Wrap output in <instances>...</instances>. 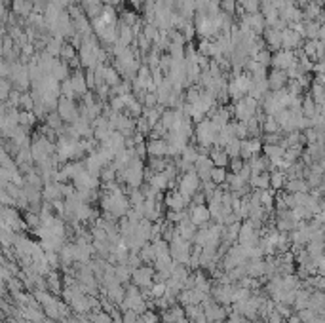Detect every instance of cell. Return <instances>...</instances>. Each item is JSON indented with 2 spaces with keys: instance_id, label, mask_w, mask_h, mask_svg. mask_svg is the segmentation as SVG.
<instances>
[{
  "instance_id": "1",
  "label": "cell",
  "mask_w": 325,
  "mask_h": 323,
  "mask_svg": "<svg viewBox=\"0 0 325 323\" xmlns=\"http://www.w3.org/2000/svg\"><path fill=\"white\" fill-rule=\"evenodd\" d=\"M217 133H219V128L215 124L207 118V120H200L198 126L194 129V135H196V141L200 147L207 149V147H213L215 145V139H217Z\"/></svg>"
},
{
  "instance_id": "2",
  "label": "cell",
  "mask_w": 325,
  "mask_h": 323,
  "mask_svg": "<svg viewBox=\"0 0 325 323\" xmlns=\"http://www.w3.org/2000/svg\"><path fill=\"white\" fill-rule=\"evenodd\" d=\"M122 181L128 183L131 188H139L143 185V179H145V166H143V160L135 158L133 162H130L122 171Z\"/></svg>"
},
{
  "instance_id": "3",
  "label": "cell",
  "mask_w": 325,
  "mask_h": 323,
  "mask_svg": "<svg viewBox=\"0 0 325 323\" xmlns=\"http://www.w3.org/2000/svg\"><path fill=\"white\" fill-rule=\"evenodd\" d=\"M257 110H259V101L249 97V95H245V97H241V99L236 101L232 114L238 118V122H247L249 118L257 116Z\"/></svg>"
},
{
  "instance_id": "4",
  "label": "cell",
  "mask_w": 325,
  "mask_h": 323,
  "mask_svg": "<svg viewBox=\"0 0 325 323\" xmlns=\"http://www.w3.org/2000/svg\"><path fill=\"white\" fill-rule=\"evenodd\" d=\"M249 87H251V76L249 74H236L234 80L226 86V93L230 99L238 101L249 93Z\"/></svg>"
},
{
  "instance_id": "5",
  "label": "cell",
  "mask_w": 325,
  "mask_h": 323,
  "mask_svg": "<svg viewBox=\"0 0 325 323\" xmlns=\"http://www.w3.org/2000/svg\"><path fill=\"white\" fill-rule=\"evenodd\" d=\"M103 207L110 211L112 215H124L126 211H128V207H130V202L124 198V194L122 190H118V192H108L105 196V200H103Z\"/></svg>"
},
{
  "instance_id": "6",
  "label": "cell",
  "mask_w": 325,
  "mask_h": 323,
  "mask_svg": "<svg viewBox=\"0 0 325 323\" xmlns=\"http://www.w3.org/2000/svg\"><path fill=\"white\" fill-rule=\"evenodd\" d=\"M72 181H74V187H76L78 192H91V190H95L99 187V175L87 171L86 168L78 173Z\"/></svg>"
},
{
  "instance_id": "7",
  "label": "cell",
  "mask_w": 325,
  "mask_h": 323,
  "mask_svg": "<svg viewBox=\"0 0 325 323\" xmlns=\"http://www.w3.org/2000/svg\"><path fill=\"white\" fill-rule=\"evenodd\" d=\"M198 188H200V179H198V175L194 173V170L183 173V177L179 181V192L183 194V196H187V198H192L198 192Z\"/></svg>"
},
{
  "instance_id": "8",
  "label": "cell",
  "mask_w": 325,
  "mask_h": 323,
  "mask_svg": "<svg viewBox=\"0 0 325 323\" xmlns=\"http://www.w3.org/2000/svg\"><path fill=\"white\" fill-rule=\"evenodd\" d=\"M57 116L63 120V122H68V124H72L78 116H80V112H78V107L74 105V99H59V103H57Z\"/></svg>"
},
{
  "instance_id": "9",
  "label": "cell",
  "mask_w": 325,
  "mask_h": 323,
  "mask_svg": "<svg viewBox=\"0 0 325 323\" xmlns=\"http://www.w3.org/2000/svg\"><path fill=\"white\" fill-rule=\"evenodd\" d=\"M260 149H262L260 137H247V139H243L241 145H239V158H241L243 162H247L251 156L260 154Z\"/></svg>"
},
{
  "instance_id": "10",
  "label": "cell",
  "mask_w": 325,
  "mask_h": 323,
  "mask_svg": "<svg viewBox=\"0 0 325 323\" xmlns=\"http://www.w3.org/2000/svg\"><path fill=\"white\" fill-rule=\"evenodd\" d=\"M53 143L50 141V139H46V137H40L34 145H33V158L36 160V162H46V160H50V156H51V152H53Z\"/></svg>"
},
{
  "instance_id": "11",
  "label": "cell",
  "mask_w": 325,
  "mask_h": 323,
  "mask_svg": "<svg viewBox=\"0 0 325 323\" xmlns=\"http://www.w3.org/2000/svg\"><path fill=\"white\" fill-rule=\"evenodd\" d=\"M270 63L274 65V68H278V70H287L291 65L297 63V57H295V53L289 51V50H278V51L272 55Z\"/></svg>"
},
{
  "instance_id": "12",
  "label": "cell",
  "mask_w": 325,
  "mask_h": 323,
  "mask_svg": "<svg viewBox=\"0 0 325 323\" xmlns=\"http://www.w3.org/2000/svg\"><path fill=\"white\" fill-rule=\"evenodd\" d=\"M213 162L209 160L207 154H200V158L194 162V173L198 175V179L202 181H209V175H211V170H213Z\"/></svg>"
},
{
  "instance_id": "13",
  "label": "cell",
  "mask_w": 325,
  "mask_h": 323,
  "mask_svg": "<svg viewBox=\"0 0 325 323\" xmlns=\"http://www.w3.org/2000/svg\"><path fill=\"white\" fill-rule=\"evenodd\" d=\"M299 46H303V36L299 33H295L291 27L289 29H283L282 31V50H297Z\"/></svg>"
},
{
  "instance_id": "14",
  "label": "cell",
  "mask_w": 325,
  "mask_h": 323,
  "mask_svg": "<svg viewBox=\"0 0 325 323\" xmlns=\"http://www.w3.org/2000/svg\"><path fill=\"white\" fill-rule=\"evenodd\" d=\"M266 82H268V87H270L272 91H280V89H285V86L289 84V78H287L285 70L274 68V70L266 76Z\"/></svg>"
},
{
  "instance_id": "15",
  "label": "cell",
  "mask_w": 325,
  "mask_h": 323,
  "mask_svg": "<svg viewBox=\"0 0 325 323\" xmlns=\"http://www.w3.org/2000/svg\"><path fill=\"white\" fill-rule=\"evenodd\" d=\"M147 154H151V158H166L168 156V145L166 139H151L149 143H145Z\"/></svg>"
},
{
  "instance_id": "16",
  "label": "cell",
  "mask_w": 325,
  "mask_h": 323,
  "mask_svg": "<svg viewBox=\"0 0 325 323\" xmlns=\"http://www.w3.org/2000/svg\"><path fill=\"white\" fill-rule=\"evenodd\" d=\"M211 116H209V120L215 124L217 128L221 129V128H224L226 124H230V116H232V110L230 108H226V107H219L215 108L213 112H209Z\"/></svg>"
},
{
  "instance_id": "17",
  "label": "cell",
  "mask_w": 325,
  "mask_h": 323,
  "mask_svg": "<svg viewBox=\"0 0 325 323\" xmlns=\"http://www.w3.org/2000/svg\"><path fill=\"white\" fill-rule=\"evenodd\" d=\"M68 82H70V87H72V93H74V97H82L84 93H87L86 78H84L80 72H76L74 76H70V78H68Z\"/></svg>"
},
{
  "instance_id": "18",
  "label": "cell",
  "mask_w": 325,
  "mask_h": 323,
  "mask_svg": "<svg viewBox=\"0 0 325 323\" xmlns=\"http://www.w3.org/2000/svg\"><path fill=\"white\" fill-rule=\"evenodd\" d=\"M207 156H209V160L213 162L215 168H228L230 158H228V154L224 152V149H215V147H213Z\"/></svg>"
},
{
  "instance_id": "19",
  "label": "cell",
  "mask_w": 325,
  "mask_h": 323,
  "mask_svg": "<svg viewBox=\"0 0 325 323\" xmlns=\"http://www.w3.org/2000/svg\"><path fill=\"white\" fill-rule=\"evenodd\" d=\"M166 202H168V205H170L173 211H181V209L190 202V198L183 196L181 192H170L168 198H166Z\"/></svg>"
},
{
  "instance_id": "20",
  "label": "cell",
  "mask_w": 325,
  "mask_h": 323,
  "mask_svg": "<svg viewBox=\"0 0 325 323\" xmlns=\"http://www.w3.org/2000/svg\"><path fill=\"white\" fill-rule=\"evenodd\" d=\"M264 38L272 50H282V31L268 27V29H264Z\"/></svg>"
},
{
  "instance_id": "21",
  "label": "cell",
  "mask_w": 325,
  "mask_h": 323,
  "mask_svg": "<svg viewBox=\"0 0 325 323\" xmlns=\"http://www.w3.org/2000/svg\"><path fill=\"white\" fill-rule=\"evenodd\" d=\"M247 183H249V187L255 188V190H268V187H270V183H268V171L251 175V177L247 179Z\"/></svg>"
},
{
  "instance_id": "22",
  "label": "cell",
  "mask_w": 325,
  "mask_h": 323,
  "mask_svg": "<svg viewBox=\"0 0 325 323\" xmlns=\"http://www.w3.org/2000/svg\"><path fill=\"white\" fill-rule=\"evenodd\" d=\"M268 183H270V188L280 190V188L285 187L287 177H285V173L282 170H272V173H268Z\"/></svg>"
},
{
  "instance_id": "23",
  "label": "cell",
  "mask_w": 325,
  "mask_h": 323,
  "mask_svg": "<svg viewBox=\"0 0 325 323\" xmlns=\"http://www.w3.org/2000/svg\"><path fill=\"white\" fill-rule=\"evenodd\" d=\"M209 209L202 204V205H196L194 209H192V213H190V221H192V224H204V222H207L209 221Z\"/></svg>"
},
{
  "instance_id": "24",
  "label": "cell",
  "mask_w": 325,
  "mask_h": 323,
  "mask_svg": "<svg viewBox=\"0 0 325 323\" xmlns=\"http://www.w3.org/2000/svg\"><path fill=\"white\" fill-rule=\"evenodd\" d=\"M285 187H287V190L291 194L308 192V190H310V187H308V183H306L304 179H291V181L285 183Z\"/></svg>"
},
{
  "instance_id": "25",
  "label": "cell",
  "mask_w": 325,
  "mask_h": 323,
  "mask_svg": "<svg viewBox=\"0 0 325 323\" xmlns=\"http://www.w3.org/2000/svg\"><path fill=\"white\" fill-rule=\"evenodd\" d=\"M200 154L202 152L198 151L196 147H185V151L181 152V162H185V164H188V166H194V162L200 158Z\"/></svg>"
},
{
  "instance_id": "26",
  "label": "cell",
  "mask_w": 325,
  "mask_h": 323,
  "mask_svg": "<svg viewBox=\"0 0 325 323\" xmlns=\"http://www.w3.org/2000/svg\"><path fill=\"white\" fill-rule=\"evenodd\" d=\"M260 131H264V133H280L282 129L278 126V122L274 120V116H266L264 122H260Z\"/></svg>"
},
{
  "instance_id": "27",
  "label": "cell",
  "mask_w": 325,
  "mask_h": 323,
  "mask_svg": "<svg viewBox=\"0 0 325 323\" xmlns=\"http://www.w3.org/2000/svg\"><path fill=\"white\" fill-rule=\"evenodd\" d=\"M226 168H213L211 170V175H209V181L213 183V185H222L224 181H226Z\"/></svg>"
},
{
  "instance_id": "28",
  "label": "cell",
  "mask_w": 325,
  "mask_h": 323,
  "mask_svg": "<svg viewBox=\"0 0 325 323\" xmlns=\"http://www.w3.org/2000/svg\"><path fill=\"white\" fill-rule=\"evenodd\" d=\"M239 145H241V141L234 137V139L224 147V152L228 154V158H239Z\"/></svg>"
},
{
  "instance_id": "29",
  "label": "cell",
  "mask_w": 325,
  "mask_h": 323,
  "mask_svg": "<svg viewBox=\"0 0 325 323\" xmlns=\"http://www.w3.org/2000/svg\"><path fill=\"white\" fill-rule=\"evenodd\" d=\"M61 48H63V42H61V38H51L50 42H48V55H51V57H55V55H59L61 53Z\"/></svg>"
},
{
  "instance_id": "30",
  "label": "cell",
  "mask_w": 325,
  "mask_h": 323,
  "mask_svg": "<svg viewBox=\"0 0 325 323\" xmlns=\"http://www.w3.org/2000/svg\"><path fill=\"white\" fill-rule=\"evenodd\" d=\"M251 59L253 61H257V63H260V65H264V67H268L270 65V59H272V55H270V51L268 50H259L255 55H251Z\"/></svg>"
},
{
  "instance_id": "31",
  "label": "cell",
  "mask_w": 325,
  "mask_h": 323,
  "mask_svg": "<svg viewBox=\"0 0 325 323\" xmlns=\"http://www.w3.org/2000/svg\"><path fill=\"white\" fill-rule=\"evenodd\" d=\"M149 166H151L152 173H158V171H164V170L170 166V162H166V158H152Z\"/></svg>"
},
{
  "instance_id": "32",
  "label": "cell",
  "mask_w": 325,
  "mask_h": 323,
  "mask_svg": "<svg viewBox=\"0 0 325 323\" xmlns=\"http://www.w3.org/2000/svg\"><path fill=\"white\" fill-rule=\"evenodd\" d=\"M241 6H243V10H245V14H257L260 10L259 0H243Z\"/></svg>"
},
{
  "instance_id": "33",
  "label": "cell",
  "mask_w": 325,
  "mask_h": 323,
  "mask_svg": "<svg viewBox=\"0 0 325 323\" xmlns=\"http://www.w3.org/2000/svg\"><path fill=\"white\" fill-rule=\"evenodd\" d=\"M219 6L226 12V16H232V14H234V10H236V0H222Z\"/></svg>"
},
{
  "instance_id": "34",
  "label": "cell",
  "mask_w": 325,
  "mask_h": 323,
  "mask_svg": "<svg viewBox=\"0 0 325 323\" xmlns=\"http://www.w3.org/2000/svg\"><path fill=\"white\" fill-rule=\"evenodd\" d=\"M63 59H67V61H72L74 59V48L68 44V46H65L63 44V48H61V53H59Z\"/></svg>"
},
{
  "instance_id": "35",
  "label": "cell",
  "mask_w": 325,
  "mask_h": 323,
  "mask_svg": "<svg viewBox=\"0 0 325 323\" xmlns=\"http://www.w3.org/2000/svg\"><path fill=\"white\" fill-rule=\"evenodd\" d=\"M243 160L241 158H230V162H228V168H230V171L232 173H238L241 168H243Z\"/></svg>"
},
{
  "instance_id": "36",
  "label": "cell",
  "mask_w": 325,
  "mask_h": 323,
  "mask_svg": "<svg viewBox=\"0 0 325 323\" xmlns=\"http://www.w3.org/2000/svg\"><path fill=\"white\" fill-rule=\"evenodd\" d=\"M149 276H151L149 270H139V272L135 274V278H137L139 283H149Z\"/></svg>"
},
{
  "instance_id": "37",
  "label": "cell",
  "mask_w": 325,
  "mask_h": 323,
  "mask_svg": "<svg viewBox=\"0 0 325 323\" xmlns=\"http://www.w3.org/2000/svg\"><path fill=\"white\" fill-rule=\"evenodd\" d=\"M8 95H10V84L0 80V99H6Z\"/></svg>"
},
{
  "instance_id": "38",
  "label": "cell",
  "mask_w": 325,
  "mask_h": 323,
  "mask_svg": "<svg viewBox=\"0 0 325 323\" xmlns=\"http://www.w3.org/2000/svg\"><path fill=\"white\" fill-rule=\"evenodd\" d=\"M164 291H166V285H164V283H158V285L154 287V295H158V297H160Z\"/></svg>"
},
{
  "instance_id": "39",
  "label": "cell",
  "mask_w": 325,
  "mask_h": 323,
  "mask_svg": "<svg viewBox=\"0 0 325 323\" xmlns=\"http://www.w3.org/2000/svg\"><path fill=\"white\" fill-rule=\"evenodd\" d=\"M82 2H84V6H86V8H91V6L101 4V0H82Z\"/></svg>"
},
{
  "instance_id": "40",
  "label": "cell",
  "mask_w": 325,
  "mask_h": 323,
  "mask_svg": "<svg viewBox=\"0 0 325 323\" xmlns=\"http://www.w3.org/2000/svg\"><path fill=\"white\" fill-rule=\"evenodd\" d=\"M103 2H107L108 6H110V4H112V6H114V4H118V2H120V0H103Z\"/></svg>"
},
{
  "instance_id": "41",
  "label": "cell",
  "mask_w": 325,
  "mask_h": 323,
  "mask_svg": "<svg viewBox=\"0 0 325 323\" xmlns=\"http://www.w3.org/2000/svg\"><path fill=\"white\" fill-rule=\"evenodd\" d=\"M236 2H239V4H241V2H243V0H236Z\"/></svg>"
}]
</instances>
